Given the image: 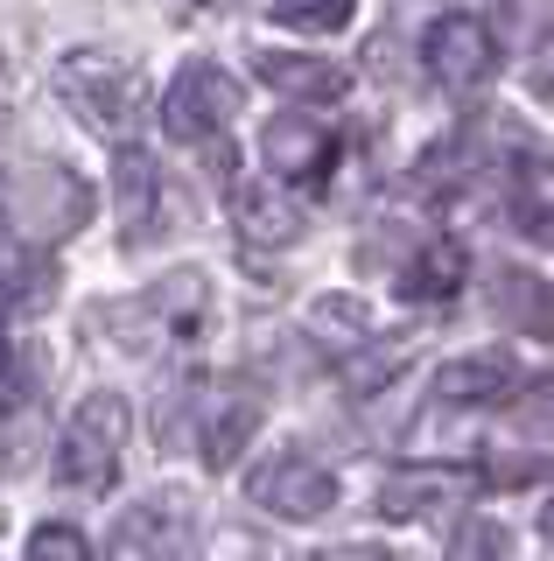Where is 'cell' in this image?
<instances>
[{"label":"cell","mask_w":554,"mask_h":561,"mask_svg":"<svg viewBox=\"0 0 554 561\" xmlns=\"http://www.w3.org/2000/svg\"><path fill=\"white\" fill-rule=\"evenodd\" d=\"M57 92H64V105H71L84 127H99L113 140H127L134 127H141V113H148L141 64L106 57V49H71V57L57 64Z\"/></svg>","instance_id":"cell-1"},{"label":"cell","mask_w":554,"mask_h":561,"mask_svg":"<svg viewBox=\"0 0 554 561\" xmlns=\"http://www.w3.org/2000/svg\"><path fill=\"white\" fill-rule=\"evenodd\" d=\"M127 400L119 393H84L78 414L57 435V484L64 491H106L119 478V449H127Z\"/></svg>","instance_id":"cell-2"},{"label":"cell","mask_w":554,"mask_h":561,"mask_svg":"<svg viewBox=\"0 0 554 561\" xmlns=\"http://www.w3.org/2000/svg\"><path fill=\"white\" fill-rule=\"evenodd\" d=\"M239 99H246V92H239L232 70L211 64V57H197V64L176 70V84H169V99H162V134L183 140V148H204V140H218L224 127H232Z\"/></svg>","instance_id":"cell-3"},{"label":"cell","mask_w":554,"mask_h":561,"mask_svg":"<svg viewBox=\"0 0 554 561\" xmlns=\"http://www.w3.org/2000/svg\"><path fill=\"white\" fill-rule=\"evenodd\" d=\"M92 218V190L78 183L71 169H22V175H8V225L22 232V245H49V239H64V232H78V225Z\"/></svg>","instance_id":"cell-4"},{"label":"cell","mask_w":554,"mask_h":561,"mask_svg":"<svg viewBox=\"0 0 554 561\" xmlns=\"http://www.w3.org/2000/svg\"><path fill=\"white\" fill-rule=\"evenodd\" d=\"M422 57H428V78H436L442 92L471 99V92H484V84L498 78V35L484 28L477 14H442V22L428 28Z\"/></svg>","instance_id":"cell-5"},{"label":"cell","mask_w":554,"mask_h":561,"mask_svg":"<svg viewBox=\"0 0 554 561\" xmlns=\"http://www.w3.org/2000/svg\"><path fill=\"white\" fill-rule=\"evenodd\" d=\"M259 414H267V393L253 379H218L197 408V456L204 470H232L239 449L259 435Z\"/></svg>","instance_id":"cell-6"},{"label":"cell","mask_w":554,"mask_h":561,"mask_svg":"<svg viewBox=\"0 0 554 561\" xmlns=\"http://www.w3.org/2000/svg\"><path fill=\"white\" fill-rule=\"evenodd\" d=\"M253 505L274 519H323L337 505V478L302 449H281L253 470Z\"/></svg>","instance_id":"cell-7"},{"label":"cell","mask_w":554,"mask_h":561,"mask_svg":"<svg viewBox=\"0 0 554 561\" xmlns=\"http://www.w3.org/2000/svg\"><path fill=\"white\" fill-rule=\"evenodd\" d=\"M259 162H267L281 183H323L337 162V134L323 127V119L309 113H281L267 119V134H259Z\"/></svg>","instance_id":"cell-8"},{"label":"cell","mask_w":554,"mask_h":561,"mask_svg":"<svg viewBox=\"0 0 554 561\" xmlns=\"http://www.w3.org/2000/svg\"><path fill=\"white\" fill-rule=\"evenodd\" d=\"M519 393H527V373L512 351H471V358H449L436 373L442 408H512Z\"/></svg>","instance_id":"cell-9"},{"label":"cell","mask_w":554,"mask_h":561,"mask_svg":"<svg viewBox=\"0 0 554 561\" xmlns=\"http://www.w3.org/2000/svg\"><path fill=\"white\" fill-rule=\"evenodd\" d=\"M189 540V505L176 491H162V499H141L127 505L113 526V561H176Z\"/></svg>","instance_id":"cell-10"},{"label":"cell","mask_w":554,"mask_h":561,"mask_svg":"<svg viewBox=\"0 0 554 561\" xmlns=\"http://www.w3.org/2000/svg\"><path fill=\"white\" fill-rule=\"evenodd\" d=\"M106 323H148V330H162V337H197V330L211 323V280L169 274V280H154V295H141V302L106 309Z\"/></svg>","instance_id":"cell-11"},{"label":"cell","mask_w":554,"mask_h":561,"mask_svg":"<svg viewBox=\"0 0 554 561\" xmlns=\"http://www.w3.org/2000/svg\"><path fill=\"white\" fill-rule=\"evenodd\" d=\"M232 218H239V232L253 245H296L309 210H302V197L288 183H239L232 190Z\"/></svg>","instance_id":"cell-12"},{"label":"cell","mask_w":554,"mask_h":561,"mask_svg":"<svg viewBox=\"0 0 554 561\" xmlns=\"http://www.w3.org/2000/svg\"><path fill=\"white\" fill-rule=\"evenodd\" d=\"M477 491V470H393L379 484V513L386 519H422V513H442V505L471 499Z\"/></svg>","instance_id":"cell-13"},{"label":"cell","mask_w":554,"mask_h":561,"mask_svg":"<svg viewBox=\"0 0 554 561\" xmlns=\"http://www.w3.org/2000/svg\"><path fill=\"white\" fill-rule=\"evenodd\" d=\"M463 280H471V253H463V239H422L414 245V260L401 267V295L407 302H449V295H463Z\"/></svg>","instance_id":"cell-14"},{"label":"cell","mask_w":554,"mask_h":561,"mask_svg":"<svg viewBox=\"0 0 554 561\" xmlns=\"http://www.w3.org/2000/svg\"><path fill=\"white\" fill-rule=\"evenodd\" d=\"M259 78L274 84L281 99H344L351 70L331 57H296V49H259Z\"/></svg>","instance_id":"cell-15"},{"label":"cell","mask_w":554,"mask_h":561,"mask_svg":"<svg viewBox=\"0 0 554 561\" xmlns=\"http://www.w3.org/2000/svg\"><path fill=\"white\" fill-rule=\"evenodd\" d=\"M113 190H119V225H127V239L154 232V210H162V169H154V154L119 148V162H113Z\"/></svg>","instance_id":"cell-16"},{"label":"cell","mask_w":554,"mask_h":561,"mask_svg":"<svg viewBox=\"0 0 554 561\" xmlns=\"http://www.w3.org/2000/svg\"><path fill=\"white\" fill-rule=\"evenodd\" d=\"M492 295H498V316H506L512 330H527V337H554V288L519 267H498L492 274Z\"/></svg>","instance_id":"cell-17"},{"label":"cell","mask_w":554,"mask_h":561,"mask_svg":"<svg viewBox=\"0 0 554 561\" xmlns=\"http://www.w3.org/2000/svg\"><path fill=\"white\" fill-rule=\"evenodd\" d=\"M49 295H57V267H49V253H36V245H0V302L49 309Z\"/></svg>","instance_id":"cell-18"},{"label":"cell","mask_w":554,"mask_h":561,"mask_svg":"<svg viewBox=\"0 0 554 561\" xmlns=\"http://www.w3.org/2000/svg\"><path fill=\"white\" fill-rule=\"evenodd\" d=\"M414 365V330H393V337H379V351H358L351 365H344V386L351 393H379V386H393Z\"/></svg>","instance_id":"cell-19"},{"label":"cell","mask_w":554,"mask_h":561,"mask_svg":"<svg viewBox=\"0 0 554 561\" xmlns=\"http://www.w3.org/2000/svg\"><path fill=\"white\" fill-rule=\"evenodd\" d=\"M442 561H512V526L506 519H463L449 534Z\"/></svg>","instance_id":"cell-20"},{"label":"cell","mask_w":554,"mask_h":561,"mask_svg":"<svg viewBox=\"0 0 554 561\" xmlns=\"http://www.w3.org/2000/svg\"><path fill=\"white\" fill-rule=\"evenodd\" d=\"M351 8H358V0H274V22L309 28V35H331V28L351 22Z\"/></svg>","instance_id":"cell-21"},{"label":"cell","mask_w":554,"mask_h":561,"mask_svg":"<svg viewBox=\"0 0 554 561\" xmlns=\"http://www.w3.org/2000/svg\"><path fill=\"white\" fill-rule=\"evenodd\" d=\"M28 561H99L92 554V540L78 534V526H64V519H49L28 534Z\"/></svg>","instance_id":"cell-22"},{"label":"cell","mask_w":554,"mask_h":561,"mask_svg":"<svg viewBox=\"0 0 554 561\" xmlns=\"http://www.w3.org/2000/svg\"><path fill=\"white\" fill-rule=\"evenodd\" d=\"M28 421H36V400H22V408H14V393H0V470H22Z\"/></svg>","instance_id":"cell-23"},{"label":"cell","mask_w":554,"mask_h":561,"mask_svg":"<svg viewBox=\"0 0 554 561\" xmlns=\"http://www.w3.org/2000/svg\"><path fill=\"white\" fill-rule=\"evenodd\" d=\"M519 232H527L533 245H547V253H554V204H533V210H527V225H519Z\"/></svg>","instance_id":"cell-24"},{"label":"cell","mask_w":554,"mask_h":561,"mask_svg":"<svg viewBox=\"0 0 554 561\" xmlns=\"http://www.w3.org/2000/svg\"><path fill=\"white\" fill-rule=\"evenodd\" d=\"M316 561H393V554H379V548H337V554H316Z\"/></svg>","instance_id":"cell-25"},{"label":"cell","mask_w":554,"mask_h":561,"mask_svg":"<svg viewBox=\"0 0 554 561\" xmlns=\"http://www.w3.org/2000/svg\"><path fill=\"white\" fill-rule=\"evenodd\" d=\"M541 534L554 540V491H547V499H541Z\"/></svg>","instance_id":"cell-26"},{"label":"cell","mask_w":554,"mask_h":561,"mask_svg":"<svg viewBox=\"0 0 554 561\" xmlns=\"http://www.w3.org/2000/svg\"><path fill=\"white\" fill-rule=\"evenodd\" d=\"M0 373H8V330H0Z\"/></svg>","instance_id":"cell-27"},{"label":"cell","mask_w":554,"mask_h":561,"mask_svg":"<svg viewBox=\"0 0 554 561\" xmlns=\"http://www.w3.org/2000/svg\"><path fill=\"white\" fill-rule=\"evenodd\" d=\"M197 8H204V0H197Z\"/></svg>","instance_id":"cell-28"}]
</instances>
